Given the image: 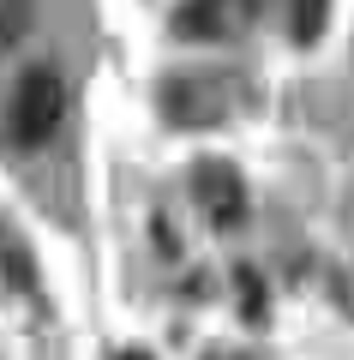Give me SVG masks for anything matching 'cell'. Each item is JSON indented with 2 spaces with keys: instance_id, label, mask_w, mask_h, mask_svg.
Masks as SVG:
<instances>
[{
  "instance_id": "3957f363",
  "label": "cell",
  "mask_w": 354,
  "mask_h": 360,
  "mask_svg": "<svg viewBox=\"0 0 354 360\" xmlns=\"http://www.w3.org/2000/svg\"><path fill=\"white\" fill-rule=\"evenodd\" d=\"M228 18H234V0H187L180 6V37H222Z\"/></svg>"
},
{
  "instance_id": "7a4b0ae2",
  "label": "cell",
  "mask_w": 354,
  "mask_h": 360,
  "mask_svg": "<svg viewBox=\"0 0 354 360\" xmlns=\"http://www.w3.org/2000/svg\"><path fill=\"white\" fill-rule=\"evenodd\" d=\"M192 198H198V210L216 229H241L246 222V186H241V174L228 162H216V156H204V162L192 168Z\"/></svg>"
},
{
  "instance_id": "6da1fadb",
  "label": "cell",
  "mask_w": 354,
  "mask_h": 360,
  "mask_svg": "<svg viewBox=\"0 0 354 360\" xmlns=\"http://www.w3.org/2000/svg\"><path fill=\"white\" fill-rule=\"evenodd\" d=\"M61 120H66V78L54 72V66H30V72L18 78L13 103H6V132H13V144L37 150V144H49L54 132H61Z\"/></svg>"
},
{
  "instance_id": "8992f818",
  "label": "cell",
  "mask_w": 354,
  "mask_h": 360,
  "mask_svg": "<svg viewBox=\"0 0 354 360\" xmlns=\"http://www.w3.org/2000/svg\"><path fill=\"white\" fill-rule=\"evenodd\" d=\"M120 360H151V354H120Z\"/></svg>"
},
{
  "instance_id": "5b68a950",
  "label": "cell",
  "mask_w": 354,
  "mask_h": 360,
  "mask_svg": "<svg viewBox=\"0 0 354 360\" xmlns=\"http://www.w3.org/2000/svg\"><path fill=\"white\" fill-rule=\"evenodd\" d=\"M37 18V0H0V49H13Z\"/></svg>"
},
{
  "instance_id": "277c9868",
  "label": "cell",
  "mask_w": 354,
  "mask_h": 360,
  "mask_svg": "<svg viewBox=\"0 0 354 360\" xmlns=\"http://www.w3.org/2000/svg\"><path fill=\"white\" fill-rule=\"evenodd\" d=\"M324 18H330V0H294V6H289L294 42H318V37H324Z\"/></svg>"
},
{
  "instance_id": "52a82bcc",
  "label": "cell",
  "mask_w": 354,
  "mask_h": 360,
  "mask_svg": "<svg viewBox=\"0 0 354 360\" xmlns=\"http://www.w3.org/2000/svg\"><path fill=\"white\" fill-rule=\"evenodd\" d=\"M246 6H253V0H246Z\"/></svg>"
}]
</instances>
